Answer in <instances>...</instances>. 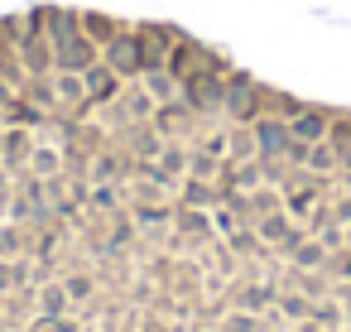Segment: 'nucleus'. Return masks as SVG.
Wrapping results in <instances>:
<instances>
[{"mask_svg": "<svg viewBox=\"0 0 351 332\" xmlns=\"http://www.w3.org/2000/svg\"><path fill=\"white\" fill-rule=\"evenodd\" d=\"M260 97H265V92H260L245 73H231V78H226V92H221V111H226L231 121L250 126L255 116H265V111H260Z\"/></svg>", "mask_w": 351, "mask_h": 332, "instance_id": "obj_1", "label": "nucleus"}, {"mask_svg": "<svg viewBox=\"0 0 351 332\" xmlns=\"http://www.w3.org/2000/svg\"><path fill=\"white\" fill-rule=\"evenodd\" d=\"M250 130H255V154H260V159H289V145H293L289 121H279V116H255Z\"/></svg>", "mask_w": 351, "mask_h": 332, "instance_id": "obj_2", "label": "nucleus"}, {"mask_svg": "<svg viewBox=\"0 0 351 332\" xmlns=\"http://www.w3.org/2000/svg\"><path fill=\"white\" fill-rule=\"evenodd\" d=\"M101 58H106V63H111V68H116V73H121L125 82H135V78L145 73V58H140V39H135V29H130V25H125V29H121V34H116V39L106 44V49H101Z\"/></svg>", "mask_w": 351, "mask_h": 332, "instance_id": "obj_3", "label": "nucleus"}, {"mask_svg": "<svg viewBox=\"0 0 351 332\" xmlns=\"http://www.w3.org/2000/svg\"><path fill=\"white\" fill-rule=\"evenodd\" d=\"M82 82H87V102H92V106H116L121 92H125V78H121L106 58H97V63L82 73Z\"/></svg>", "mask_w": 351, "mask_h": 332, "instance_id": "obj_4", "label": "nucleus"}, {"mask_svg": "<svg viewBox=\"0 0 351 332\" xmlns=\"http://www.w3.org/2000/svg\"><path fill=\"white\" fill-rule=\"evenodd\" d=\"M53 58H58V68H63V73H87V68L101 58V44H92V39L77 29V34H68V39H58V44H53Z\"/></svg>", "mask_w": 351, "mask_h": 332, "instance_id": "obj_5", "label": "nucleus"}, {"mask_svg": "<svg viewBox=\"0 0 351 332\" xmlns=\"http://www.w3.org/2000/svg\"><path fill=\"white\" fill-rule=\"evenodd\" d=\"M29 150H34V140H29L25 126H5V130H0V164H5L10 174L29 169Z\"/></svg>", "mask_w": 351, "mask_h": 332, "instance_id": "obj_6", "label": "nucleus"}, {"mask_svg": "<svg viewBox=\"0 0 351 332\" xmlns=\"http://www.w3.org/2000/svg\"><path fill=\"white\" fill-rule=\"evenodd\" d=\"M289 130H293V140H303V145H317V140H327V130H332V116H327V111H317V106H303V111L289 121Z\"/></svg>", "mask_w": 351, "mask_h": 332, "instance_id": "obj_7", "label": "nucleus"}, {"mask_svg": "<svg viewBox=\"0 0 351 332\" xmlns=\"http://www.w3.org/2000/svg\"><path fill=\"white\" fill-rule=\"evenodd\" d=\"M121 29H125L121 20H111V15H101V10H82V34H87L92 44H101V49H106Z\"/></svg>", "mask_w": 351, "mask_h": 332, "instance_id": "obj_8", "label": "nucleus"}, {"mask_svg": "<svg viewBox=\"0 0 351 332\" xmlns=\"http://www.w3.org/2000/svg\"><path fill=\"white\" fill-rule=\"evenodd\" d=\"M140 87H145V92H149L159 106L178 97V78H173L169 68H145V73H140Z\"/></svg>", "mask_w": 351, "mask_h": 332, "instance_id": "obj_9", "label": "nucleus"}, {"mask_svg": "<svg viewBox=\"0 0 351 332\" xmlns=\"http://www.w3.org/2000/svg\"><path fill=\"white\" fill-rule=\"evenodd\" d=\"M25 174H34V178H58V174H63V150H58V145H34Z\"/></svg>", "mask_w": 351, "mask_h": 332, "instance_id": "obj_10", "label": "nucleus"}, {"mask_svg": "<svg viewBox=\"0 0 351 332\" xmlns=\"http://www.w3.org/2000/svg\"><path fill=\"white\" fill-rule=\"evenodd\" d=\"M260 236L274 241V246H284V250H293V246L303 241V236L289 226V217H279V212H265V217H260Z\"/></svg>", "mask_w": 351, "mask_h": 332, "instance_id": "obj_11", "label": "nucleus"}, {"mask_svg": "<svg viewBox=\"0 0 351 332\" xmlns=\"http://www.w3.org/2000/svg\"><path fill=\"white\" fill-rule=\"evenodd\" d=\"M217 202H221V193L207 178H193V174L183 178V207H217Z\"/></svg>", "mask_w": 351, "mask_h": 332, "instance_id": "obj_12", "label": "nucleus"}, {"mask_svg": "<svg viewBox=\"0 0 351 332\" xmlns=\"http://www.w3.org/2000/svg\"><path fill=\"white\" fill-rule=\"evenodd\" d=\"M303 164H308L313 174H327V169H337V145H322V140H317V145H308V159H303Z\"/></svg>", "mask_w": 351, "mask_h": 332, "instance_id": "obj_13", "label": "nucleus"}, {"mask_svg": "<svg viewBox=\"0 0 351 332\" xmlns=\"http://www.w3.org/2000/svg\"><path fill=\"white\" fill-rule=\"evenodd\" d=\"M39 303H44V313H49V318H58V313L73 303V298H68V284H49V289L39 294Z\"/></svg>", "mask_w": 351, "mask_h": 332, "instance_id": "obj_14", "label": "nucleus"}, {"mask_svg": "<svg viewBox=\"0 0 351 332\" xmlns=\"http://www.w3.org/2000/svg\"><path fill=\"white\" fill-rule=\"evenodd\" d=\"M332 145H337V164H341V169H351V121L332 130Z\"/></svg>", "mask_w": 351, "mask_h": 332, "instance_id": "obj_15", "label": "nucleus"}, {"mask_svg": "<svg viewBox=\"0 0 351 332\" xmlns=\"http://www.w3.org/2000/svg\"><path fill=\"white\" fill-rule=\"evenodd\" d=\"M178 226H183L188 236H207V217H202L197 207H183V212H178Z\"/></svg>", "mask_w": 351, "mask_h": 332, "instance_id": "obj_16", "label": "nucleus"}, {"mask_svg": "<svg viewBox=\"0 0 351 332\" xmlns=\"http://www.w3.org/2000/svg\"><path fill=\"white\" fill-rule=\"evenodd\" d=\"M293 260H298V265H322V260H327V246L298 241V246H293Z\"/></svg>", "mask_w": 351, "mask_h": 332, "instance_id": "obj_17", "label": "nucleus"}, {"mask_svg": "<svg viewBox=\"0 0 351 332\" xmlns=\"http://www.w3.org/2000/svg\"><path fill=\"white\" fill-rule=\"evenodd\" d=\"M87 294H92V279L87 274H73L68 279V298H87Z\"/></svg>", "mask_w": 351, "mask_h": 332, "instance_id": "obj_18", "label": "nucleus"}, {"mask_svg": "<svg viewBox=\"0 0 351 332\" xmlns=\"http://www.w3.org/2000/svg\"><path fill=\"white\" fill-rule=\"evenodd\" d=\"M226 332H255V318H226Z\"/></svg>", "mask_w": 351, "mask_h": 332, "instance_id": "obj_19", "label": "nucleus"}, {"mask_svg": "<svg viewBox=\"0 0 351 332\" xmlns=\"http://www.w3.org/2000/svg\"><path fill=\"white\" fill-rule=\"evenodd\" d=\"M284 313H293V318H303V313H313L303 298H284Z\"/></svg>", "mask_w": 351, "mask_h": 332, "instance_id": "obj_20", "label": "nucleus"}, {"mask_svg": "<svg viewBox=\"0 0 351 332\" xmlns=\"http://www.w3.org/2000/svg\"><path fill=\"white\" fill-rule=\"evenodd\" d=\"M322 246H327V250H337V246H341V231H337V226H327V231H322Z\"/></svg>", "mask_w": 351, "mask_h": 332, "instance_id": "obj_21", "label": "nucleus"}, {"mask_svg": "<svg viewBox=\"0 0 351 332\" xmlns=\"http://www.w3.org/2000/svg\"><path fill=\"white\" fill-rule=\"evenodd\" d=\"M337 222H341V226H351V198H341V202H337Z\"/></svg>", "mask_w": 351, "mask_h": 332, "instance_id": "obj_22", "label": "nucleus"}, {"mask_svg": "<svg viewBox=\"0 0 351 332\" xmlns=\"http://www.w3.org/2000/svg\"><path fill=\"white\" fill-rule=\"evenodd\" d=\"M341 274H346V279H351V255H341Z\"/></svg>", "mask_w": 351, "mask_h": 332, "instance_id": "obj_23", "label": "nucleus"}]
</instances>
